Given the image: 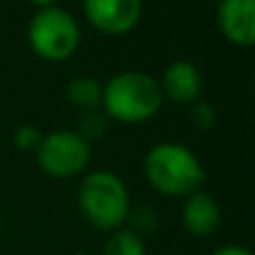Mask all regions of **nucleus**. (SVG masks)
<instances>
[{"label": "nucleus", "instance_id": "nucleus-1", "mask_svg": "<svg viewBox=\"0 0 255 255\" xmlns=\"http://www.w3.org/2000/svg\"><path fill=\"white\" fill-rule=\"evenodd\" d=\"M145 179L159 193L179 197L199 190L206 175L199 159L179 143H159L145 154Z\"/></svg>", "mask_w": 255, "mask_h": 255}, {"label": "nucleus", "instance_id": "nucleus-2", "mask_svg": "<svg viewBox=\"0 0 255 255\" xmlns=\"http://www.w3.org/2000/svg\"><path fill=\"white\" fill-rule=\"evenodd\" d=\"M163 94L159 83L143 72H121L103 88L101 103L106 112L124 124H139L157 115Z\"/></svg>", "mask_w": 255, "mask_h": 255}, {"label": "nucleus", "instance_id": "nucleus-3", "mask_svg": "<svg viewBox=\"0 0 255 255\" xmlns=\"http://www.w3.org/2000/svg\"><path fill=\"white\" fill-rule=\"evenodd\" d=\"M79 206L97 229H119L130 217V197L124 181L110 170H94L81 181Z\"/></svg>", "mask_w": 255, "mask_h": 255}, {"label": "nucleus", "instance_id": "nucleus-4", "mask_svg": "<svg viewBox=\"0 0 255 255\" xmlns=\"http://www.w3.org/2000/svg\"><path fill=\"white\" fill-rule=\"evenodd\" d=\"M81 31L72 13L61 7H43L29 22V45L47 61H63L79 47Z\"/></svg>", "mask_w": 255, "mask_h": 255}, {"label": "nucleus", "instance_id": "nucleus-5", "mask_svg": "<svg viewBox=\"0 0 255 255\" xmlns=\"http://www.w3.org/2000/svg\"><path fill=\"white\" fill-rule=\"evenodd\" d=\"M38 166L52 177H74L88 166L90 161V143L72 130L49 132L40 139L36 148Z\"/></svg>", "mask_w": 255, "mask_h": 255}, {"label": "nucleus", "instance_id": "nucleus-6", "mask_svg": "<svg viewBox=\"0 0 255 255\" xmlns=\"http://www.w3.org/2000/svg\"><path fill=\"white\" fill-rule=\"evenodd\" d=\"M88 20L106 34H126L141 16V0H83Z\"/></svg>", "mask_w": 255, "mask_h": 255}, {"label": "nucleus", "instance_id": "nucleus-7", "mask_svg": "<svg viewBox=\"0 0 255 255\" xmlns=\"http://www.w3.org/2000/svg\"><path fill=\"white\" fill-rule=\"evenodd\" d=\"M217 22L229 40L249 47L255 40V0H220Z\"/></svg>", "mask_w": 255, "mask_h": 255}, {"label": "nucleus", "instance_id": "nucleus-8", "mask_svg": "<svg viewBox=\"0 0 255 255\" xmlns=\"http://www.w3.org/2000/svg\"><path fill=\"white\" fill-rule=\"evenodd\" d=\"M181 220H184L186 231L193 233L195 238H208V235H213L220 229L222 213H220L217 202L211 195L202 193V190H195L186 199Z\"/></svg>", "mask_w": 255, "mask_h": 255}, {"label": "nucleus", "instance_id": "nucleus-9", "mask_svg": "<svg viewBox=\"0 0 255 255\" xmlns=\"http://www.w3.org/2000/svg\"><path fill=\"white\" fill-rule=\"evenodd\" d=\"M159 88H161V94H166L170 101L193 103L202 90V76L190 61H175L166 67Z\"/></svg>", "mask_w": 255, "mask_h": 255}, {"label": "nucleus", "instance_id": "nucleus-10", "mask_svg": "<svg viewBox=\"0 0 255 255\" xmlns=\"http://www.w3.org/2000/svg\"><path fill=\"white\" fill-rule=\"evenodd\" d=\"M103 97V88L99 85L97 79H90V76H79V79H72L67 85V99L70 103L79 108H94L97 103H101Z\"/></svg>", "mask_w": 255, "mask_h": 255}, {"label": "nucleus", "instance_id": "nucleus-11", "mask_svg": "<svg viewBox=\"0 0 255 255\" xmlns=\"http://www.w3.org/2000/svg\"><path fill=\"white\" fill-rule=\"evenodd\" d=\"M106 255H145V247L134 231H117L108 240Z\"/></svg>", "mask_w": 255, "mask_h": 255}, {"label": "nucleus", "instance_id": "nucleus-12", "mask_svg": "<svg viewBox=\"0 0 255 255\" xmlns=\"http://www.w3.org/2000/svg\"><path fill=\"white\" fill-rule=\"evenodd\" d=\"M40 139H43V134H40L38 128H34V126H20L13 132V143L20 150H36Z\"/></svg>", "mask_w": 255, "mask_h": 255}, {"label": "nucleus", "instance_id": "nucleus-13", "mask_svg": "<svg viewBox=\"0 0 255 255\" xmlns=\"http://www.w3.org/2000/svg\"><path fill=\"white\" fill-rule=\"evenodd\" d=\"M103 130H106V119H103L101 115H85L83 117V124H81V132L79 134L83 136L85 141L88 139H99V136L103 134Z\"/></svg>", "mask_w": 255, "mask_h": 255}, {"label": "nucleus", "instance_id": "nucleus-14", "mask_svg": "<svg viewBox=\"0 0 255 255\" xmlns=\"http://www.w3.org/2000/svg\"><path fill=\"white\" fill-rule=\"evenodd\" d=\"M213 119H215V112H213V108L208 106V103L197 101L193 106V121L199 128H208V126L213 124Z\"/></svg>", "mask_w": 255, "mask_h": 255}, {"label": "nucleus", "instance_id": "nucleus-15", "mask_svg": "<svg viewBox=\"0 0 255 255\" xmlns=\"http://www.w3.org/2000/svg\"><path fill=\"white\" fill-rule=\"evenodd\" d=\"M213 255H251V251H247V249H242V247H222Z\"/></svg>", "mask_w": 255, "mask_h": 255}, {"label": "nucleus", "instance_id": "nucleus-16", "mask_svg": "<svg viewBox=\"0 0 255 255\" xmlns=\"http://www.w3.org/2000/svg\"><path fill=\"white\" fill-rule=\"evenodd\" d=\"M31 2L43 4V7H52V2H56V0H31Z\"/></svg>", "mask_w": 255, "mask_h": 255}]
</instances>
